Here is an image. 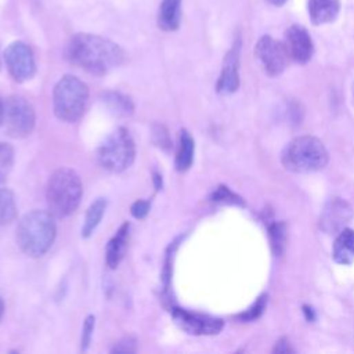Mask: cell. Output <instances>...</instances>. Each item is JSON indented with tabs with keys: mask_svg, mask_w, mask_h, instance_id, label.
<instances>
[{
	"mask_svg": "<svg viewBox=\"0 0 354 354\" xmlns=\"http://www.w3.org/2000/svg\"><path fill=\"white\" fill-rule=\"evenodd\" d=\"M66 57L72 64L88 73L102 76L123 62L124 53L119 44L106 37L93 33H76L68 41Z\"/></svg>",
	"mask_w": 354,
	"mask_h": 354,
	"instance_id": "obj_1",
	"label": "cell"
},
{
	"mask_svg": "<svg viewBox=\"0 0 354 354\" xmlns=\"http://www.w3.org/2000/svg\"><path fill=\"white\" fill-rule=\"evenodd\" d=\"M55 234L57 225L51 212L30 210L18 224L17 242L25 254L40 257L51 248Z\"/></svg>",
	"mask_w": 354,
	"mask_h": 354,
	"instance_id": "obj_2",
	"label": "cell"
},
{
	"mask_svg": "<svg viewBox=\"0 0 354 354\" xmlns=\"http://www.w3.org/2000/svg\"><path fill=\"white\" fill-rule=\"evenodd\" d=\"M83 187L77 173L68 167L57 169L48 178L46 198L50 212L58 217H66L80 203Z\"/></svg>",
	"mask_w": 354,
	"mask_h": 354,
	"instance_id": "obj_3",
	"label": "cell"
},
{
	"mask_svg": "<svg viewBox=\"0 0 354 354\" xmlns=\"http://www.w3.org/2000/svg\"><path fill=\"white\" fill-rule=\"evenodd\" d=\"M281 162L286 170L295 173L317 171L326 166L328 151L321 140L313 136H301L285 145Z\"/></svg>",
	"mask_w": 354,
	"mask_h": 354,
	"instance_id": "obj_4",
	"label": "cell"
},
{
	"mask_svg": "<svg viewBox=\"0 0 354 354\" xmlns=\"http://www.w3.org/2000/svg\"><path fill=\"white\" fill-rule=\"evenodd\" d=\"M88 101V88L73 75L62 76L53 93L54 113L65 122H76L84 113Z\"/></svg>",
	"mask_w": 354,
	"mask_h": 354,
	"instance_id": "obj_5",
	"label": "cell"
},
{
	"mask_svg": "<svg viewBox=\"0 0 354 354\" xmlns=\"http://www.w3.org/2000/svg\"><path fill=\"white\" fill-rule=\"evenodd\" d=\"M134 156V141L124 127L112 131L98 148V160L101 166L113 173H120L130 167Z\"/></svg>",
	"mask_w": 354,
	"mask_h": 354,
	"instance_id": "obj_6",
	"label": "cell"
},
{
	"mask_svg": "<svg viewBox=\"0 0 354 354\" xmlns=\"http://www.w3.org/2000/svg\"><path fill=\"white\" fill-rule=\"evenodd\" d=\"M35 109L24 97L11 95L4 101L1 124L10 137L22 138L30 134L35 127Z\"/></svg>",
	"mask_w": 354,
	"mask_h": 354,
	"instance_id": "obj_7",
	"label": "cell"
},
{
	"mask_svg": "<svg viewBox=\"0 0 354 354\" xmlns=\"http://www.w3.org/2000/svg\"><path fill=\"white\" fill-rule=\"evenodd\" d=\"M254 57L270 76L281 75L288 66L289 59L285 44L268 35H264L257 40L254 46Z\"/></svg>",
	"mask_w": 354,
	"mask_h": 354,
	"instance_id": "obj_8",
	"label": "cell"
},
{
	"mask_svg": "<svg viewBox=\"0 0 354 354\" xmlns=\"http://www.w3.org/2000/svg\"><path fill=\"white\" fill-rule=\"evenodd\" d=\"M4 61L12 79L19 83L30 80L36 73L33 53L30 47L21 40H15L7 46Z\"/></svg>",
	"mask_w": 354,
	"mask_h": 354,
	"instance_id": "obj_9",
	"label": "cell"
},
{
	"mask_svg": "<svg viewBox=\"0 0 354 354\" xmlns=\"http://www.w3.org/2000/svg\"><path fill=\"white\" fill-rule=\"evenodd\" d=\"M170 314L174 322L189 335H217L224 326V322L220 318L174 306L170 307Z\"/></svg>",
	"mask_w": 354,
	"mask_h": 354,
	"instance_id": "obj_10",
	"label": "cell"
},
{
	"mask_svg": "<svg viewBox=\"0 0 354 354\" xmlns=\"http://www.w3.org/2000/svg\"><path fill=\"white\" fill-rule=\"evenodd\" d=\"M354 216L353 207L342 198L329 199L319 216V228L330 235H337Z\"/></svg>",
	"mask_w": 354,
	"mask_h": 354,
	"instance_id": "obj_11",
	"label": "cell"
},
{
	"mask_svg": "<svg viewBox=\"0 0 354 354\" xmlns=\"http://www.w3.org/2000/svg\"><path fill=\"white\" fill-rule=\"evenodd\" d=\"M285 47L289 58L297 64H307L314 54V43L308 30L301 25H290L285 32Z\"/></svg>",
	"mask_w": 354,
	"mask_h": 354,
	"instance_id": "obj_12",
	"label": "cell"
},
{
	"mask_svg": "<svg viewBox=\"0 0 354 354\" xmlns=\"http://www.w3.org/2000/svg\"><path fill=\"white\" fill-rule=\"evenodd\" d=\"M239 53H241V39L236 37L232 47L224 57L223 68L216 83V90L218 94H232L239 87Z\"/></svg>",
	"mask_w": 354,
	"mask_h": 354,
	"instance_id": "obj_13",
	"label": "cell"
},
{
	"mask_svg": "<svg viewBox=\"0 0 354 354\" xmlns=\"http://www.w3.org/2000/svg\"><path fill=\"white\" fill-rule=\"evenodd\" d=\"M340 0H308L307 11L313 25L333 22L340 12Z\"/></svg>",
	"mask_w": 354,
	"mask_h": 354,
	"instance_id": "obj_14",
	"label": "cell"
},
{
	"mask_svg": "<svg viewBox=\"0 0 354 354\" xmlns=\"http://www.w3.org/2000/svg\"><path fill=\"white\" fill-rule=\"evenodd\" d=\"M181 4L183 0H162L158 8L156 24L160 30L173 32L181 24Z\"/></svg>",
	"mask_w": 354,
	"mask_h": 354,
	"instance_id": "obj_15",
	"label": "cell"
},
{
	"mask_svg": "<svg viewBox=\"0 0 354 354\" xmlns=\"http://www.w3.org/2000/svg\"><path fill=\"white\" fill-rule=\"evenodd\" d=\"M332 256L339 264H351L354 261V230H342L335 239Z\"/></svg>",
	"mask_w": 354,
	"mask_h": 354,
	"instance_id": "obj_16",
	"label": "cell"
},
{
	"mask_svg": "<svg viewBox=\"0 0 354 354\" xmlns=\"http://www.w3.org/2000/svg\"><path fill=\"white\" fill-rule=\"evenodd\" d=\"M129 230H130V224L124 223L106 245V264L111 268H116L120 260L123 259L127 239H129Z\"/></svg>",
	"mask_w": 354,
	"mask_h": 354,
	"instance_id": "obj_17",
	"label": "cell"
},
{
	"mask_svg": "<svg viewBox=\"0 0 354 354\" xmlns=\"http://www.w3.org/2000/svg\"><path fill=\"white\" fill-rule=\"evenodd\" d=\"M194 149H195V144H194L192 136L187 130H181L180 145H178V151L174 160L176 169L178 171H185L191 167L194 160Z\"/></svg>",
	"mask_w": 354,
	"mask_h": 354,
	"instance_id": "obj_18",
	"label": "cell"
},
{
	"mask_svg": "<svg viewBox=\"0 0 354 354\" xmlns=\"http://www.w3.org/2000/svg\"><path fill=\"white\" fill-rule=\"evenodd\" d=\"M101 98H102V102L106 105V108L118 116H129L134 111L133 101L122 93L106 91L102 94Z\"/></svg>",
	"mask_w": 354,
	"mask_h": 354,
	"instance_id": "obj_19",
	"label": "cell"
},
{
	"mask_svg": "<svg viewBox=\"0 0 354 354\" xmlns=\"http://www.w3.org/2000/svg\"><path fill=\"white\" fill-rule=\"evenodd\" d=\"M106 209V201L104 198H98L95 199L87 209L86 212V217H84V223L82 227V236L83 238H88L94 230L97 228V225L100 224L104 213Z\"/></svg>",
	"mask_w": 354,
	"mask_h": 354,
	"instance_id": "obj_20",
	"label": "cell"
},
{
	"mask_svg": "<svg viewBox=\"0 0 354 354\" xmlns=\"http://www.w3.org/2000/svg\"><path fill=\"white\" fill-rule=\"evenodd\" d=\"M268 238H270V245L272 249V253L275 256H282L286 249V225L282 221H275L268 225Z\"/></svg>",
	"mask_w": 354,
	"mask_h": 354,
	"instance_id": "obj_21",
	"label": "cell"
},
{
	"mask_svg": "<svg viewBox=\"0 0 354 354\" xmlns=\"http://www.w3.org/2000/svg\"><path fill=\"white\" fill-rule=\"evenodd\" d=\"M17 216V203L12 191L0 188V227L11 223Z\"/></svg>",
	"mask_w": 354,
	"mask_h": 354,
	"instance_id": "obj_22",
	"label": "cell"
},
{
	"mask_svg": "<svg viewBox=\"0 0 354 354\" xmlns=\"http://www.w3.org/2000/svg\"><path fill=\"white\" fill-rule=\"evenodd\" d=\"M14 165V149L7 142H0V184H3Z\"/></svg>",
	"mask_w": 354,
	"mask_h": 354,
	"instance_id": "obj_23",
	"label": "cell"
},
{
	"mask_svg": "<svg viewBox=\"0 0 354 354\" xmlns=\"http://www.w3.org/2000/svg\"><path fill=\"white\" fill-rule=\"evenodd\" d=\"M212 201L220 202V203H228V205H238L243 206V201L241 196L234 194L228 187L220 185L216 188V191L212 194Z\"/></svg>",
	"mask_w": 354,
	"mask_h": 354,
	"instance_id": "obj_24",
	"label": "cell"
},
{
	"mask_svg": "<svg viewBox=\"0 0 354 354\" xmlns=\"http://www.w3.org/2000/svg\"><path fill=\"white\" fill-rule=\"evenodd\" d=\"M152 141L156 147H159L163 151H169L171 148V140H170L169 131L163 124L156 123L152 126Z\"/></svg>",
	"mask_w": 354,
	"mask_h": 354,
	"instance_id": "obj_25",
	"label": "cell"
},
{
	"mask_svg": "<svg viewBox=\"0 0 354 354\" xmlns=\"http://www.w3.org/2000/svg\"><path fill=\"white\" fill-rule=\"evenodd\" d=\"M266 304H267V296L263 295V296H260L245 313L238 314L236 318L241 319V321H246V322H248V321H253V319L259 318V317L263 314V311H264V308H266Z\"/></svg>",
	"mask_w": 354,
	"mask_h": 354,
	"instance_id": "obj_26",
	"label": "cell"
},
{
	"mask_svg": "<svg viewBox=\"0 0 354 354\" xmlns=\"http://www.w3.org/2000/svg\"><path fill=\"white\" fill-rule=\"evenodd\" d=\"M94 325H95L94 315H88L84 319V324H83V333H82V350L83 351L87 350V347L91 342V335H93V330H94Z\"/></svg>",
	"mask_w": 354,
	"mask_h": 354,
	"instance_id": "obj_27",
	"label": "cell"
},
{
	"mask_svg": "<svg viewBox=\"0 0 354 354\" xmlns=\"http://www.w3.org/2000/svg\"><path fill=\"white\" fill-rule=\"evenodd\" d=\"M149 207H151V203L148 201H136L131 207H130V212L131 214L136 217V218H144L148 212H149Z\"/></svg>",
	"mask_w": 354,
	"mask_h": 354,
	"instance_id": "obj_28",
	"label": "cell"
},
{
	"mask_svg": "<svg viewBox=\"0 0 354 354\" xmlns=\"http://www.w3.org/2000/svg\"><path fill=\"white\" fill-rule=\"evenodd\" d=\"M136 351V340L130 336L123 337L115 347L112 348V353H134Z\"/></svg>",
	"mask_w": 354,
	"mask_h": 354,
	"instance_id": "obj_29",
	"label": "cell"
},
{
	"mask_svg": "<svg viewBox=\"0 0 354 354\" xmlns=\"http://www.w3.org/2000/svg\"><path fill=\"white\" fill-rule=\"evenodd\" d=\"M274 351L275 353H288V351H293L290 347H289V342L286 339H281L275 347H274Z\"/></svg>",
	"mask_w": 354,
	"mask_h": 354,
	"instance_id": "obj_30",
	"label": "cell"
},
{
	"mask_svg": "<svg viewBox=\"0 0 354 354\" xmlns=\"http://www.w3.org/2000/svg\"><path fill=\"white\" fill-rule=\"evenodd\" d=\"M153 183H155L156 189L162 188V176L159 173H153Z\"/></svg>",
	"mask_w": 354,
	"mask_h": 354,
	"instance_id": "obj_31",
	"label": "cell"
},
{
	"mask_svg": "<svg viewBox=\"0 0 354 354\" xmlns=\"http://www.w3.org/2000/svg\"><path fill=\"white\" fill-rule=\"evenodd\" d=\"M303 308H304V313H306V315H307V319L313 321V319H314V311H313V308H311V307H307V306H304Z\"/></svg>",
	"mask_w": 354,
	"mask_h": 354,
	"instance_id": "obj_32",
	"label": "cell"
},
{
	"mask_svg": "<svg viewBox=\"0 0 354 354\" xmlns=\"http://www.w3.org/2000/svg\"><path fill=\"white\" fill-rule=\"evenodd\" d=\"M266 1L272 4V6H275V7H282L288 0H266Z\"/></svg>",
	"mask_w": 354,
	"mask_h": 354,
	"instance_id": "obj_33",
	"label": "cell"
},
{
	"mask_svg": "<svg viewBox=\"0 0 354 354\" xmlns=\"http://www.w3.org/2000/svg\"><path fill=\"white\" fill-rule=\"evenodd\" d=\"M3 109H4V101L0 100V124L3 123Z\"/></svg>",
	"mask_w": 354,
	"mask_h": 354,
	"instance_id": "obj_34",
	"label": "cell"
},
{
	"mask_svg": "<svg viewBox=\"0 0 354 354\" xmlns=\"http://www.w3.org/2000/svg\"><path fill=\"white\" fill-rule=\"evenodd\" d=\"M3 313H4V303H3V300H1V297H0V319H1V317H3Z\"/></svg>",
	"mask_w": 354,
	"mask_h": 354,
	"instance_id": "obj_35",
	"label": "cell"
},
{
	"mask_svg": "<svg viewBox=\"0 0 354 354\" xmlns=\"http://www.w3.org/2000/svg\"><path fill=\"white\" fill-rule=\"evenodd\" d=\"M353 100H354V84H353Z\"/></svg>",
	"mask_w": 354,
	"mask_h": 354,
	"instance_id": "obj_36",
	"label": "cell"
},
{
	"mask_svg": "<svg viewBox=\"0 0 354 354\" xmlns=\"http://www.w3.org/2000/svg\"><path fill=\"white\" fill-rule=\"evenodd\" d=\"M0 68H1V61H0Z\"/></svg>",
	"mask_w": 354,
	"mask_h": 354,
	"instance_id": "obj_37",
	"label": "cell"
}]
</instances>
